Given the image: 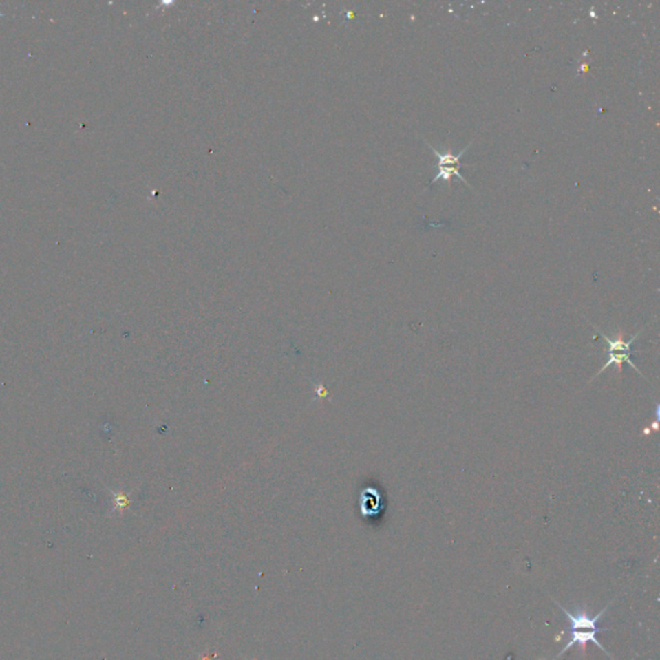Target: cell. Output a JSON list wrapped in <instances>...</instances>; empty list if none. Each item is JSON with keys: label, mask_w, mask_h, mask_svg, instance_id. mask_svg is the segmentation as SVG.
I'll use <instances>...</instances> for the list:
<instances>
[{"label": "cell", "mask_w": 660, "mask_h": 660, "mask_svg": "<svg viewBox=\"0 0 660 660\" xmlns=\"http://www.w3.org/2000/svg\"><path fill=\"white\" fill-rule=\"evenodd\" d=\"M593 328L597 330V333L601 335V338H602V339L606 342V345H608V348H606V351H605V352L608 354V361L605 363V365L599 369V373L596 374V376H599V374H601L604 370H606L608 368L613 365L618 369L619 373H621L623 364H628L632 369H635L639 374L643 376V374L641 373L640 369L635 365V363L630 360V357L633 355L632 345H633V342L637 339V337L642 333L643 329L640 330V332H637V334L633 335L628 341H626V339H624V335L621 334V333L617 335L615 338H610L608 335L601 333L596 326H593ZM596 376H593V378H596ZM643 378H645V376H643Z\"/></svg>", "instance_id": "6da1fadb"}, {"label": "cell", "mask_w": 660, "mask_h": 660, "mask_svg": "<svg viewBox=\"0 0 660 660\" xmlns=\"http://www.w3.org/2000/svg\"><path fill=\"white\" fill-rule=\"evenodd\" d=\"M555 601V599H553ZM557 604V606L561 608L562 613L566 615V618L569 619L570 624H571V630H599L597 627V623L601 620V617L605 614V611L609 608L610 604H608L604 609L599 611V614H596L595 617H589L588 614L586 611H579L578 614H571L568 610L565 609L564 606H561V604L555 601Z\"/></svg>", "instance_id": "7a4b0ae2"}, {"label": "cell", "mask_w": 660, "mask_h": 660, "mask_svg": "<svg viewBox=\"0 0 660 660\" xmlns=\"http://www.w3.org/2000/svg\"><path fill=\"white\" fill-rule=\"evenodd\" d=\"M604 630H608V628H599V630H571V639H570L569 642H568V643L564 646V649L560 651L559 654H557V658L562 657V655H564L566 651L569 650L570 648H573V646H574V645H577V643H578L579 646H580L582 651L584 652V650H586V645H587L588 642H593V643H595V645H597L599 649L604 651L605 654H608L609 657H611L609 651L605 650V648H604V646L599 643V641L596 639V635L599 633V632H604Z\"/></svg>", "instance_id": "3957f363"}, {"label": "cell", "mask_w": 660, "mask_h": 660, "mask_svg": "<svg viewBox=\"0 0 660 660\" xmlns=\"http://www.w3.org/2000/svg\"><path fill=\"white\" fill-rule=\"evenodd\" d=\"M428 147H429V149L432 150V153H435L437 158H438V168H440V167H456V168H459V167H460V165H459V159L462 158L463 153H466V150H467L469 146H467L465 150H462L458 155H454L450 150H447V153H438L436 149H434L429 143H428Z\"/></svg>", "instance_id": "277c9868"}, {"label": "cell", "mask_w": 660, "mask_h": 660, "mask_svg": "<svg viewBox=\"0 0 660 660\" xmlns=\"http://www.w3.org/2000/svg\"><path fill=\"white\" fill-rule=\"evenodd\" d=\"M114 500H115V508H120V509L127 507L128 503H129L128 497H127L125 494H122V493H120V494H115V496H114Z\"/></svg>", "instance_id": "5b68a950"}, {"label": "cell", "mask_w": 660, "mask_h": 660, "mask_svg": "<svg viewBox=\"0 0 660 660\" xmlns=\"http://www.w3.org/2000/svg\"><path fill=\"white\" fill-rule=\"evenodd\" d=\"M245 660H249V659H245Z\"/></svg>", "instance_id": "8992f818"}]
</instances>
